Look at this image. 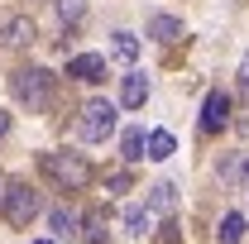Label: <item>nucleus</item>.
<instances>
[{"label":"nucleus","mask_w":249,"mask_h":244,"mask_svg":"<svg viewBox=\"0 0 249 244\" xmlns=\"http://www.w3.org/2000/svg\"><path fill=\"white\" fill-rule=\"evenodd\" d=\"M173 201H178V187H173V182H158L154 196H149V215H154V211H173Z\"/></svg>","instance_id":"f3484780"},{"label":"nucleus","mask_w":249,"mask_h":244,"mask_svg":"<svg viewBox=\"0 0 249 244\" xmlns=\"http://www.w3.org/2000/svg\"><path fill=\"white\" fill-rule=\"evenodd\" d=\"M38 168H43V177H53L62 192H82V187L91 182V163H87L82 153H43Z\"/></svg>","instance_id":"f257e3e1"},{"label":"nucleus","mask_w":249,"mask_h":244,"mask_svg":"<svg viewBox=\"0 0 249 244\" xmlns=\"http://www.w3.org/2000/svg\"><path fill=\"white\" fill-rule=\"evenodd\" d=\"M29 5H34V0H29Z\"/></svg>","instance_id":"393cba45"},{"label":"nucleus","mask_w":249,"mask_h":244,"mask_svg":"<svg viewBox=\"0 0 249 244\" xmlns=\"http://www.w3.org/2000/svg\"><path fill=\"white\" fill-rule=\"evenodd\" d=\"M149 225H154L149 206H129V211H124V230H129V235H149Z\"/></svg>","instance_id":"dca6fc26"},{"label":"nucleus","mask_w":249,"mask_h":244,"mask_svg":"<svg viewBox=\"0 0 249 244\" xmlns=\"http://www.w3.org/2000/svg\"><path fill=\"white\" fill-rule=\"evenodd\" d=\"M58 10H62V19H72V24L82 19V0H58Z\"/></svg>","instance_id":"a211bd4d"},{"label":"nucleus","mask_w":249,"mask_h":244,"mask_svg":"<svg viewBox=\"0 0 249 244\" xmlns=\"http://www.w3.org/2000/svg\"><path fill=\"white\" fill-rule=\"evenodd\" d=\"M158 244H178V225H163V235H158Z\"/></svg>","instance_id":"412c9836"},{"label":"nucleus","mask_w":249,"mask_h":244,"mask_svg":"<svg viewBox=\"0 0 249 244\" xmlns=\"http://www.w3.org/2000/svg\"><path fill=\"white\" fill-rule=\"evenodd\" d=\"M82 240L87 244H106V211H91L82 220Z\"/></svg>","instance_id":"2eb2a0df"},{"label":"nucleus","mask_w":249,"mask_h":244,"mask_svg":"<svg viewBox=\"0 0 249 244\" xmlns=\"http://www.w3.org/2000/svg\"><path fill=\"white\" fill-rule=\"evenodd\" d=\"M144 101H149V77L129 72V77H124V87H120V105H129V110H139Z\"/></svg>","instance_id":"1a4fd4ad"},{"label":"nucleus","mask_w":249,"mask_h":244,"mask_svg":"<svg viewBox=\"0 0 249 244\" xmlns=\"http://www.w3.org/2000/svg\"><path fill=\"white\" fill-rule=\"evenodd\" d=\"M173 149H178V139H173L168 129H154V134H149V158H154V163L173 158Z\"/></svg>","instance_id":"f8f14e48"},{"label":"nucleus","mask_w":249,"mask_h":244,"mask_svg":"<svg viewBox=\"0 0 249 244\" xmlns=\"http://www.w3.org/2000/svg\"><path fill=\"white\" fill-rule=\"evenodd\" d=\"M77 129H82V139H91V144H101V139H110V129H115V105L110 101H87L82 105V120H77Z\"/></svg>","instance_id":"20e7f679"},{"label":"nucleus","mask_w":249,"mask_h":244,"mask_svg":"<svg viewBox=\"0 0 249 244\" xmlns=\"http://www.w3.org/2000/svg\"><path fill=\"white\" fill-rule=\"evenodd\" d=\"M10 87H15V96H19L29 110H43V105L53 101V72H48V67H19Z\"/></svg>","instance_id":"f03ea898"},{"label":"nucleus","mask_w":249,"mask_h":244,"mask_svg":"<svg viewBox=\"0 0 249 244\" xmlns=\"http://www.w3.org/2000/svg\"><path fill=\"white\" fill-rule=\"evenodd\" d=\"M0 43H5V48L34 43V19L29 15H5V19H0Z\"/></svg>","instance_id":"423d86ee"},{"label":"nucleus","mask_w":249,"mask_h":244,"mask_svg":"<svg viewBox=\"0 0 249 244\" xmlns=\"http://www.w3.org/2000/svg\"><path fill=\"white\" fill-rule=\"evenodd\" d=\"M0 206H5V220H10L15 230H24L34 215H38V192H34L29 182H10L5 196H0Z\"/></svg>","instance_id":"7ed1b4c3"},{"label":"nucleus","mask_w":249,"mask_h":244,"mask_svg":"<svg viewBox=\"0 0 249 244\" xmlns=\"http://www.w3.org/2000/svg\"><path fill=\"white\" fill-rule=\"evenodd\" d=\"M106 187H110V192H129V173H110Z\"/></svg>","instance_id":"6ab92c4d"},{"label":"nucleus","mask_w":249,"mask_h":244,"mask_svg":"<svg viewBox=\"0 0 249 244\" xmlns=\"http://www.w3.org/2000/svg\"><path fill=\"white\" fill-rule=\"evenodd\" d=\"M225 124H230V96L225 91H206V101H201V134H216Z\"/></svg>","instance_id":"39448f33"},{"label":"nucleus","mask_w":249,"mask_h":244,"mask_svg":"<svg viewBox=\"0 0 249 244\" xmlns=\"http://www.w3.org/2000/svg\"><path fill=\"white\" fill-rule=\"evenodd\" d=\"M34 244H53V240H34Z\"/></svg>","instance_id":"5701e85b"},{"label":"nucleus","mask_w":249,"mask_h":244,"mask_svg":"<svg viewBox=\"0 0 249 244\" xmlns=\"http://www.w3.org/2000/svg\"><path fill=\"white\" fill-rule=\"evenodd\" d=\"M235 87H240V96H249V53H245V62H240V82H235Z\"/></svg>","instance_id":"aec40b11"},{"label":"nucleus","mask_w":249,"mask_h":244,"mask_svg":"<svg viewBox=\"0 0 249 244\" xmlns=\"http://www.w3.org/2000/svg\"><path fill=\"white\" fill-rule=\"evenodd\" d=\"M67 77H77V82H87V87H91V82L106 77V58H101V53H77V58L67 62Z\"/></svg>","instance_id":"0eeeda50"},{"label":"nucleus","mask_w":249,"mask_h":244,"mask_svg":"<svg viewBox=\"0 0 249 244\" xmlns=\"http://www.w3.org/2000/svg\"><path fill=\"white\" fill-rule=\"evenodd\" d=\"M48 225H53V235H62V240L82 235V215L72 211V206H53V211H48Z\"/></svg>","instance_id":"6e6552de"},{"label":"nucleus","mask_w":249,"mask_h":244,"mask_svg":"<svg viewBox=\"0 0 249 244\" xmlns=\"http://www.w3.org/2000/svg\"><path fill=\"white\" fill-rule=\"evenodd\" d=\"M0 196H5V187H0Z\"/></svg>","instance_id":"b1692460"},{"label":"nucleus","mask_w":249,"mask_h":244,"mask_svg":"<svg viewBox=\"0 0 249 244\" xmlns=\"http://www.w3.org/2000/svg\"><path fill=\"white\" fill-rule=\"evenodd\" d=\"M149 38L178 43V38H182V19H173V15H149Z\"/></svg>","instance_id":"9d476101"},{"label":"nucleus","mask_w":249,"mask_h":244,"mask_svg":"<svg viewBox=\"0 0 249 244\" xmlns=\"http://www.w3.org/2000/svg\"><path fill=\"white\" fill-rule=\"evenodd\" d=\"M5 129H10V115H5V110H0V139H5Z\"/></svg>","instance_id":"4be33fe9"},{"label":"nucleus","mask_w":249,"mask_h":244,"mask_svg":"<svg viewBox=\"0 0 249 244\" xmlns=\"http://www.w3.org/2000/svg\"><path fill=\"white\" fill-rule=\"evenodd\" d=\"M216 235H220V244H240V240H245V215H240V211H230L225 220H220V230H216Z\"/></svg>","instance_id":"ddd939ff"},{"label":"nucleus","mask_w":249,"mask_h":244,"mask_svg":"<svg viewBox=\"0 0 249 244\" xmlns=\"http://www.w3.org/2000/svg\"><path fill=\"white\" fill-rule=\"evenodd\" d=\"M120 153H124V163H139V158H149V139H144V129H124Z\"/></svg>","instance_id":"9b49d317"},{"label":"nucleus","mask_w":249,"mask_h":244,"mask_svg":"<svg viewBox=\"0 0 249 244\" xmlns=\"http://www.w3.org/2000/svg\"><path fill=\"white\" fill-rule=\"evenodd\" d=\"M110 53H115V58H120V62H134V58H139V43H134V34H110Z\"/></svg>","instance_id":"4468645a"}]
</instances>
